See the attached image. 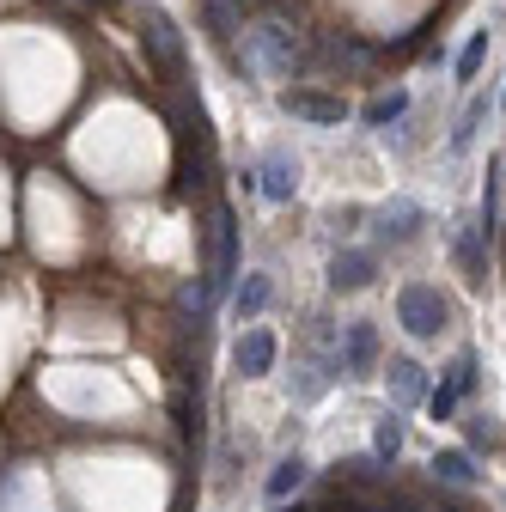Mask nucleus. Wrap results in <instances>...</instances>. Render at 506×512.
<instances>
[{
    "instance_id": "f257e3e1",
    "label": "nucleus",
    "mask_w": 506,
    "mask_h": 512,
    "mask_svg": "<svg viewBox=\"0 0 506 512\" xmlns=\"http://www.w3.org/2000/svg\"><path fill=\"white\" fill-rule=\"evenodd\" d=\"M238 55H244V74H263V80H299L311 68V43L281 7H263L257 19H250Z\"/></svg>"
},
{
    "instance_id": "f03ea898",
    "label": "nucleus",
    "mask_w": 506,
    "mask_h": 512,
    "mask_svg": "<svg viewBox=\"0 0 506 512\" xmlns=\"http://www.w3.org/2000/svg\"><path fill=\"white\" fill-rule=\"evenodd\" d=\"M232 281H238V208L214 202L208 226H202V299H208V311L232 293Z\"/></svg>"
},
{
    "instance_id": "7ed1b4c3",
    "label": "nucleus",
    "mask_w": 506,
    "mask_h": 512,
    "mask_svg": "<svg viewBox=\"0 0 506 512\" xmlns=\"http://www.w3.org/2000/svg\"><path fill=\"white\" fill-rule=\"evenodd\" d=\"M397 324H403L415 342H433L439 330L452 324V305H446V293H439L433 281H403V287H397Z\"/></svg>"
},
{
    "instance_id": "20e7f679",
    "label": "nucleus",
    "mask_w": 506,
    "mask_h": 512,
    "mask_svg": "<svg viewBox=\"0 0 506 512\" xmlns=\"http://www.w3.org/2000/svg\"><path fill=\"white\" fill-rule=\"evenodd\" d=\"M141 55H147V68H153L159 80H183L189 49H183V31H177V19H171L165 7H147V13H141Z\"/></svg>"
},
{
    "instance_id": "39448f33",
    "label": "nucleus",
    "mask_w": 506,
    "mask_h": 512,
    "mask_svg": "<svg viewBox=\"0 0 506 512\" xmlns=\"http://www.w3.org/2000/svg\"><path fill=\"white\" fill-rule=\"evenodd\" d=\"M366 61H372V43H360L354 31H336V37L324 31L318 43H311V68H330V74H342V80L360 74Z\"/></svg>"
},
{
    "instance_id": "423d86ee",
    "label": "nucleus",
    "mask_w": 506,
    "mask_h": 512,
    "mask_svg": "<svg viewBox=\"0 0 506 512\" xmlns=\"http://www.w3.org/2000/svg\"><path fill=\"white\" fill-rule=\"evenodd\" d=\"M366 220H372V238H378V244H415L421 226H427L421 202H409V196H397V202H385V208H372Z\"/></svg>"
},
{
    "instance_id": "0eeeda50",
    "label": "nucleus",
    "mask_w": 506,
    "mask_h": 512,
    "mask_svg": "<svg viewBox=\"0 0 506 512\" xmlns=\"http://www.w3.org/2000/svg\"><path fill=\"white\" fill-rule=\"evenodd\" d=\"M378 281V244H348L330 256V287L336 293H366Z\"/></svg>"
},
{
    "instance_id": "6e6552de",
    "label": "nucleus",
    "mask_w": 506,
    "mask_h": 512,
    "mask_svg": "<svg viewBox=\"0 0 506 512\" xmlns=\"http://www.w3.org/2000/svg\"><path fill=\"white\" fill-rule=\"evenodd\" d=\"M281 110L299 116V122H324V128L348 122V104H342L336 92H318V86H287V92H281Z\"/></svg>"
},
{
    "instance_id": "1a4fd4ad",
    "label": "nucleus",
    "mask_w": 506,
    "mask_h": 512,
    "mask_svg": "<svg viewBox=\"0 0 506 512\" xmlns=\"http://www.w3.org/2000/svg\"><path fill=\"white\" fill-rule=\"evenodd\" d=\"M336 360H342V378H372L378 372V330L372 324H342Z\"/></svg>"
},
{
    "instance_id": "9d476101",
    "label": "nucleus",
    "mask_w": 506,
    "mask_h": 512,
    "mask_svg": "<svg viewBox=\"0 0 506 512\" xmlns=\"http://www.w3.org/2000/svg\"><path fill=\"white\" fill-rule=\"evenodd\" d=\"M330 482L336 488H354V494H378L391 482V464L378 458V452H360V458H336L330 464Z\"/></svg>"
},
{
    "instance_id": "9b49d317",
    "label": "nucleus",
    "mask_w": 506,
    "mask_h": 512,
    "mask_svg": "<svg viewBox=\"0 0 506 512\" xmlns=\"http://www.w3.org/2000/svg\"><path fill=\"white\" fill-rule=\"evenodd\" d=\"M275 354H281V342H275L263 324L238 330V342H232V366H238L244 378H263V372H275Z\"/></svg>"
},
{
    "instance_id": "f8f14e48",
    "label": "nucleus",
    "mask_w": 506,
    "mask_h": 512,
    "mask_svg": "<svg viewBox=\"0 0 506 512\" xmlns=\"http://www.w3.org/2000/svg\"><path fill=\"white\" fill-rule=\"evenodd\" d=\"M257 189L269 202H293V189H299V159L287 147H269L263 165H257Z\"/></svg>"
},
{
    "instance_id": "ddd939ff",
    "label": "nucleus",
    "mask_w": 506,
    "mask_h": 512,
    "mask_svg": "<svg viewBox=\"0 0 506 512\" xmlns=\"http://www.w3.org/2000/svg\"><path fill=\"white\" fill-rule=\"evenodd\" d=\"M385 384H391V409H415V403L427 397V372H421V360H409V354H397V360L385 366Z\"/></svg>"
},
{
    "instance_id": "4468645a",
    "label": "nucleus",
    "mask_w": 506,
    "mask_h": 512,
    "mask_svg": "<svg viewBox=\"0 0 506 512\" xmlns=\"http://www.w3.org/2000/svg\"><path fill=\"white\" fill-rule=\"evenodd\" d=\"M452 256H458V269H464L470 287H488V232L482 226H464L452 238Z\"/></svg>"
},
{
    "instance_id": "2eb2a0df",
    "label": "nucleus",
    "mask_w": 506,
    "mask_h": 512,
    "mask_svg": "<svg viewBox=\"0 0 506 512\" xmlns=\"http://www.w3.org/2000/svg\"><path fill=\"white\" fill-rule=\"evenodd\" d=\"M427 470H433V482H439V488H458V494L482 482L476 452H433V464H427Z\"/></svg>"
},
{
    "instance_id": "dca6fc26",
    "label": "nucleus",
    "mask_w": 506,
    "mask_h": 512,
    "mask_svg": "<svg viewBox=\"0 0 506 512\" xmlns=\"http://www.w3.org/2000/svg\"><path fill=\"white\" fill-rule=\"evenodd\" d=\"M269 299H275V281H269V275L232 281V311H238V324H257V317L269 311Z\"/></svg>"
},
{
    "instance_id": "f3484780",
    "label": "nucleus",
    "mask_w": 506,
    "mask_h": 512,
    "mask_svg": "<svg viewBox=\"0 0 506 512\" xmlns=\"http://www.w3.org/2000/svg\"><path fill=\"white\" fill-rule=\"evenodd\" d=\"M403 116H409V86H391V92H378V98L360 110V122H366V128H397Z\"/></svg>"
},
{
    "instance_id": "a211bd4d",
    "label": "nucleus",
    "mask_w": 506,
    "mask_h": 512,
    "mask_svg": "<svg viewBox=\"0 0 506 512\" xmlns=\"http://www.w3.org/2000/svg\"><path fill=\"white\" fill-rule=\"evenodd\" d=\"M305 476H311V464H305L299 452H287V458L269 470V500H275V506H281V500H293V494L305 488Z\"/></svg>"
},
{
    "instance_id": "6ab92c4d",
    "label": "nucleus",
    "mask_w": 506,
    "mask_h": 512,
    "mask_svg": "<svg viewBox=\"0 0 506 512\" xmlns=\"http://www.w3.org/2000/svg\"><path fill=\"white\" fill-rule=\"evenodd\" d=\"M458 403H464V384H458V372H446L439 384H427V397H421V409H427L433 421H452V415H458Z\"/></svg>"
},
{
    "instance_id": "aec40b11",
    "label": "nucleus",
    "mask_w": 506,
    "mask_h": 512,
    "mask_svg": "<svg viewBox=\"0 0 506 512\" xmlns=\"http://www.w3.org/2000/svg\"><path fill=\"white\" fill-rule=\"evenodd\" d=\"M372 452L385 458V464L403 458V409H385V415H378V427H372Z\"/></svg>"
},
{
    "instance_id": "412c9836",
    "label": "nucleus",
    "mask_w": 506,
    "mask_h": 512,
    "mask_svg": "<svg viewBox=\"0 0 506 512\" xmlns=\"http://www.w3.org/2000/svg\"><path fill=\"white\" fill-rule=\"evenodd\" d=\"M482 122H488V92H476V98L464 104V116H458V128H452V153H470V147H476Z\"/></svg>"
},
{
    "instance_id": "4be33fe9",
    "label": "nucleus",
    "mask_w": 506,
    "mask_h": 512,
    "mask_svg": "<svg viewBox=\"0 0 506 512\" xmlns=\"http://www.w3.org/2000/svg\"><path fill=\"white\" fill-rule=\"evenodd\" d=\"M464 439H470V452H500V421L488 415V409H476V415H464Z\"/></svg>"
},
{
    "instance_id": "5701e85b",
    "label": "nucleus",
    "mask_w": 506,
    "mask_h": 512,
    "mask_svg": "<svg viewBox=\"0 0 506 512\" xmlns=\"http://www.w3.org/2000/svg\"><path fill=\"white\" fill-rule=\"evenodd\" d=\"M482 232H488V244L500 232V159H488V183H482Z\"/></svg>"
},
{
    "instance_id": "b1692460",
    "label": "nucleus",
    "mask_w": 506,
    "mask_h": 512,
    "mask_svg": "<svg viewBox=\"0 0 506 512\" xmlns=\"http://www.w3.org/2000/svg\"><path fill=\"white\" fill-rule=\"evenodd\" d=\"M482 61H488V31H470V43L458 49V80H464V86L482 74Z\"/></svg>"
},
{
    "instance_id": "393cba45",
    "label": "nucleus",
    "mask_w": 506,
    "mask_h": 512,
    "mask_svg": "<svg viewBox=\"0 0 506 512\" xmlns=\"http://www.w3.org/2000/svg\"><path fill=\"white\" fill-rule=\"evenodd\" d=\"M330 220H336V226H342V232H348V226H360V220H366V208H360V202H348V208H336V214H330Z\"/></svg>"
},
{
    "instance_id": "a878e982",
    "label": "nucleus",
    "mask_w": 506,
    "mask_h": 512,
    "mask_svg": "<svg viewBox=\"0 0 506 512\" xmlns=\"http://www.w3.org/2000/svg\"><path fill=\"white\" fill-rule=\"evenodd\" d=\"M281 512H311V506H299V500H293V506H287V500H281Z\"/></svg>"
}]
</instances>
